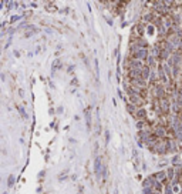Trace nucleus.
<instances>
[{
	"label": "nucleus",
	"mask_w": 182,
	"mask_h": 194,
	"mask_svg": "<svg viewBox=\"0 0 182 194\" xmlns=\"http://www.w3.org/2000/svg\"><path fill=\"white\" fill-rule=\"evenodd\" d=\"M101 160H100V158H97V160H95V171H97V175H98V177H100V175H101Z\"/></svg>",
	"instance_id": "obj_1"
}]
</instances>
